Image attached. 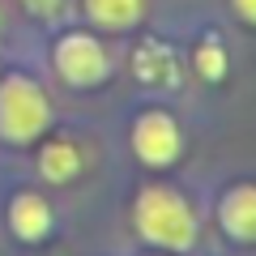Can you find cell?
Wrapping results in <instances>:
<instances>
[{
  "label": "cell",
  "mask_w": 256,
  "mask_h": 256,
  "mask_svg": "<svg viewBox=\"0 0 256 256\" xmlns=\"http://www.w3.org/2000/svg\"><path fill=\"white\" fill-rule=\"evenodd\" d=\"M132 222H137L141 239L158 248H175V252H188L196 244V214L188 210L180 192L171 188H146L137 196V210H132Z\"/></svg>",
  "instance_id": "1"
},
{
  "label": "cell",
  "mask_w": 256,
  "mask_h": 256,
  "mask_svg": "<svg viewBox=\"0 0 256 256\" xmlns=\"http://www.w3.org/2000/svg\"><path fill=\"white\" fill-rule=\"evenodd\" d=\"M230 4H235V13L244 22H256V0H230Z\"/></svg>",
  "instance_id": "12"
},
{
  "label": "cell",
  "mask_w": 256,
  "mask_h": 256,
  "mask_svg": "<svg viewBox=\"0 0 256 256\" xmlns=\"http://www.w3.org/2000/svg\"><path fill=\"white\" fill-rule=\"evenodd\" d=\"M9 226L18 239H26V244H38V239H47V230H52V205L38 196V192H18L9 205Z\"/></svg>",
  "instance_id": "6"
},
{
  "label": "cell",
  "mask_w": 256,
  "mask_h": 256,
  "mask_svg": "<svg viewBox=\"0 0 256 256\" xmlns=\"http://www.w3.org/2000/svg\"><path fill=\"white\" fill-rule=\"evenodd\" d=\"M86 13L107 30H124L141 18V0H86Z\"/></svg>",
  "instance_id": "9"
},
{
  "label": "cell",
  "mask_w": 256,
  "mask_h": 256,
  "mask_svg": "<svg viewBox=\"0 0 256 256\" xmlns=\"http://www.w3.org/2000/svg\"><path fill=\"white\" fill-rule=\"evenodd\" d=\"M30 13H38V18H52V13H60L64 9V0H22Z\"/></svg>",
  "instance_id": "11"
},
{
  "label": "cell",
  "mask_w": 256,
  "mask_h": 256,
  "mask_svg": "<svg viewBox=\"0 0 256 256\" xmlns=\"http://www.w3.org/2000/svg\"><path fill=\"white\" fill-rule=\"evenodd\" d=\"M180 146H184V137H180V128H175L171 116H162V111H146V116L132 120V150H137L141 162L166 166V162L180 158Z\"/></svg>",
  "instance_id": "4"
},
{
  "label": "cell",
  "mask_w": 256,
  "mask_h": 256,
  "mask_svg": "<svg viewBox=\"0 0 256 256\" xmlns=\"http://www.w3.org/2000/svg\"><path fill=\"white\" fill-rule=\"evenodd\" d=\"M38 166H43V175L52 184H64L82 171V154H77L73 141H47L43 154H38Z\"/></svg>",
  "instance_id": "8"
},
{
  "label": "cell",
  "mask_w": 256,
  "mask_h": 256,
  "mask_svg": "<svg viewBox=\"0 0 256 256\" xmlns=\"http://www.w3.org/2000/svg\"><path fill=\"white\" fill-rule=\"evenodd\" d=\"M222 226H226L230 239L239 244H256V184H239L222 196V210H218Z\"/></svg>",
  "instance_id": "5"
},
{
  "label": "cell",
  "mask_w": 256,
  "mask_h": 256,
  "mask_svg": "<svg viewBox=\"0 0 256 256\" xmlns=\"http://www.w3.org/2000/svg\"><path fill=\"white\" fill-rule=\"evenodd\" d=\"M47 124H52L47 90L22 73H9L0 82V137L13 146H26V141L43 137Z\"/></svg>",
  "instance_id": "2"
},
{
  "label": "cell",
  "mask_w": 256,
  "mask_h": 256,
  "mask_svg": "<svg viewBox=\"0 0 256 256\" xmlns=\"http://www.w3.org/2000/svg\"><path fill=\"white\" fill-rule=\"evenodd\" d=\"M196 73L210 77V82H218V77L226 73V52H222L218 43H201V52H196Z\"/></svg>",
  "instance_id": "10"
},
{
  "label": "cell",
  "mask_w": 256,
  "mask_h": 256,
  "mask_svg": "<svg viewBox=\"0 0 256 256\" xmlns=\"http://www.w3.org/2000/svg\"><path fill=\"white\" fill-rule=\"evenodd\" d=\"M56 68L68 86H98L107 77V52L94 34H64L56 43Z\"/></svg>",
  "instance_id": "3"
},
{
  "label": "cell",
  "mask_w": 256,
  "mask_h": 256,
  "mask_svg": "<svg viewBox=\"0 0 256 256\" xmlns=\"http://www.w3.org/2000/svg\"><path fill=\"white\" fill-rule=\"evenodd\" d=\"M132 64H137V77L150 86H175L180 82V64H175V56L162 43H141Z\"/></svg>",
  "instance_id": "7"
}]
</instances>
